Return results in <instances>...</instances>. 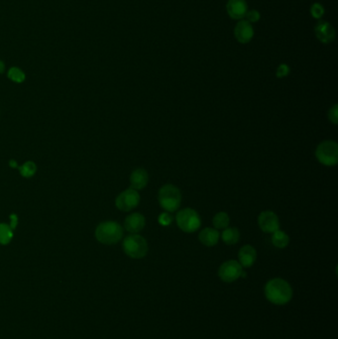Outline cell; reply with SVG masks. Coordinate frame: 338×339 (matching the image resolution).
I'll use <instances>...</instances> for the list:
<instances>
[{"instance_id": "1", "label": "cell", "mask_w": 338, "mask_h": 339, "mask_svg": "<svg viewBox=\"0 0 338 339\" xmlns=\"http://www.w3.org/2000/svg\"><path fill=\"white\" fill-rule=\"evenodd\" d=\"M266 299L277 306H283L290 302L292 298V290L290 284L280 278L270 280L265 286Z\"/></svg>"}, {"instance_id": "2", "label": "cell", "mask_w": 338, "mask_h": 339, "mask_svg": "<svg viewBox=\"0 0 338 339\" xmlns=\"http://www.w3.org/2000/svg\"><path fill=\"white\" fill-rule=\"evenodd\" d=\"M123 236V229L115 221L101 222L96 229V237L102 244L112 245L120 241Z\"/></svg>"}, {"instance_id": "3", "label": "cell", "mask_w": 338, "mask_h": 339, "mask_svg": "<svg viewBox=\"0 0 338 339\" xmlns=\"http://www.w3.org/2000/svg\"><path fill=\"white\" fill-rule=\"evenodd\" d=\"M123 250L130 258H144L148 253V244L144 237L138 234L128 235L123 241Z\"/></svg>"}, {"instance_id": "4", "label": "cell", "mask_w": 338, "mask_h": 339, "mask_svg": "<svg viewBox=\"0 0 338 339\" xmlns=\"http://www.w3.org/2000/svg\"><path fill=\"white\" fill-rule=\"evenodd\" d=\"M181 192L173 185H166L159 191V202L169 212L176 211L181 206Z\"/></svg>"}, {"instance_id": "5", "label": "cell", "mask_w": 338, "mask_h": 339, "mask_svg": "<svg viewBox=\"0 0 338 339\" xmlns=\"http://www.w3.org/2000/svg\"><path fill=\"white\" fill-rule=\"evenodd\" d=\"M316 156L324 166H335L338 162V145L334 141H324L318 146Z\"/></svg>"}, {"instance_id": "6", "label": "cell", "mask_w": 338, "mask_h": 339, "mask_svg": "<svg viewBox=\"0 0 338 339\" xmlns=\"http://www.w3.org/2000/svg\"><path fill=\"white\" fill-rule=\"evenodd\" d=\"M176 219L178 228L187 233H193L200 226L199 215L192 209H185L177 212Z\"/></svg>"}, {"instance_id": "7", "label": "cell", "mask_w": 338, "mask_h": 339, "mask_svg": "<svg viewBox=\"0 0 338 339\" xmlns=\"http://www.w3.org/2000/svg\"><path fill=\"white\" fill-rule=\"evenodd\" d=\"M242 272L243 270L239 262L235 260H229L220 266L218 270V276L223 282L232 283L241 277Z\"/></svg>"}, {"instance_id": "8", "label": "cell", "mask_w": 338, "mask_h": 339, "mask_svg": "<svg viewBox=\"0 0 338 339\" xmlns=\"http://www.w3.org/2000/svg\"><path fill=\"white\" fill-rule=\"evenodd\" d=\"M140 202V195L137 191L128 189L119 194L115 200V205L118 210L130 211L135 209Z\"/></svg>"}, {"instance_id": "9", "label": "cell", "mask_w": 338, "mask_h": 339, "mask_svg": "<svg viewBox=\"0 0 338 339\" xmlns=\"http://www.w3.org/2000/svg\"><path fill=\"white\" fill-rule=\"evenodd\" d=\"M258 224L260 228L267 233H274L280 227V222L277 214L270 211L266 210L261 212V214L258 217Z\"/></svg>"}, {"instance_id": "10", "label": "cell", "mask_w": 338, "mask_h": 339, "mask_svg": "<svg viewBox=\"0 0 338 339\" xmlns=\"http://www.w3.org/2000/svg\"><path fill=\"white\" fill-rule=\"evenodd\" d=\"M314 33L319 41L328 44L335 39V30L332 25L326 21H320L314 27Z\"/></svg>"}, {"instance_id": "11", "label": "cell", "mask_w": 338, "mask_h": 339, "mask_svg": "<svg viewBox=\"0 0 338 339\" xmlns=\"http://www.w3.org/2000/svg\"><path fill=\"white\" fill-rule=\"evenodd\" d=\"M234 36L238 42L242 44H247L253 39L254 29L248 21L241 20L234 28Z\"/></svg>"}, {"instance_id": "12", "label": "cell", "mask_w": 338, "mask_h": 339, "mask_svg": "<svg viewBox=\"0 0 338 339\" xmlns=\"http://www.w3.org/2000/svg\"><path fill=\"white\" fill-rule=\"evenodd\" d=\"M247 8L248 6L246 0H228L226 4L228 15L236 20H240L245 17Z\"/></svg>"}, {"instance_id": "13", "label": "cell", "mask_w": 338, "mask_h": 339, "mask_svg": "<svg viewBox=\"0 0 338 339\" xmlns=\"http://www.w3.org/2000/svg\"><path fill=\"white\" fill-rule=\"evenodd\" d=\"M145 226V217L141 213H132L126 217L124 227L130 233L140 232Z\"/></svg>"}, {"instance_id": "14", "label": "cell", "mask_w": 338, "mask_h": 339, "mask_svg": "<svg viewBox=\"0 0 338 339\" xmlns=\"http://www.w3.org/2000/svg\"><path fill=\"white\" fill-rule=\"evenodd\" d=\"M238 258H239V264L244 268H249L253 266L257 259V252L255 248L251 245H245L243 246L239 253H238Z\"/></svg>"}, {"instance_id": "15", "label": "cell", "mask_w": 338, "mask_h": 339, "mask_svg": "<svg viewBox=\"0 0 338 339\" xmlns=\"http://www.w3.org/2000/svg\"><path fill=\"white\" fill-rule=\"evenodd\" d=\"M149 180L148 173L144 169H136L130 176L131 189L138 191L144 189Z\"/></svg>"}, {"instance_id": "16", "label": "cell", "mask_w": 338, "mask_h": 339, "mask_svg": "<svg viewBox=\"0 0 338 339\" xmlns=\"http://www.w3.org/2000/svg\"><path fill=\"white\" fill-rule=\"evenodd\" d=\"M199 241L202 243L204 245L208 246V247H211L216 245L218 242L219 239V233L216 229L214 228H210V227H207L204 230L200 231L199 235H198Z\"/></svg>"}, {"instance_id": "17", "label": "cell", "mask_w": 338, "mask_h": 339, "mask_svg": "<svg viewBox=\"0 0 338 339\" xmlns=\"http://www.w3.org/2000/svg\"><path fill=\"white\" fill-rule=\"evenodd\" d=\"M240 232L235 227H227L222 232V240L227 245H233L239 241Z\"/></svg>"}, {"instance_id": "18", "label": "cell", "mask_w": 338, "mask_h": 339, "mask_svg": "<svg viewBox=\"0 0 338 339\" xmlns=\"http://www.w3.org/2000/svg\"><path fill=\"white\" fill-rule=\"evenodd\" d=\"M272 243L277 248L283 249L286 248L290 243V237L286 234L285 231L278 229L272 234Z\"/></svg>"}, {"instance_id": "19", "label": "cell", "mask_w": 338, "mask_h": 339, "mask_svg": "<svg viewBox=\"0 0 338 339\" xmlns=\"http://www.w3.org/2000/svg\"><path fill=\"white\" fill-rule=\"evenodd\" d=\"M13 238V230L6 223H0V244L6 245Z\"/></svg>"}, {"instance_id": "20", "label": "cell", "mask_w": 338, "mask_h": 339, "mask_svg": "<svg viewBox=\"0 0 338 339\" xmlns=\"http://www.w3.org/2000/svg\"><path fill=\"white\" fill-rule=\"evenodd\" d=\"M212 223L216 229H226L229 225V216L226 212H218L213 217Z\"/></svg>"}, {"instance_id": "21", "label": "cell", "mask_w": 338, "mask_h": 339, "mask_svg": "<svg viewBox=\"0 0 338 339\" xmlns=\"http://www.w3.org/2000/svg\"><path fill=\"white\" fill-rule=\"evenodd\" d=\"M20 174L24 177V178H31L32 176L35 175L36 171H37V167L36 165L31 161L26 162L24 165H22L21 167H18Z\"/></svg>"}, {"instance_id": "22", "label": "cell", "mask_w": 338, "mask_h": 339, "mask_svg": "<svg viewBox=\"0 0 338 339\" xmlns=\"http://www.w3.org/2000/svg\"><path fill=\"white\" fill-rule=\"evenodd\" d=\"M8 78L15 82H22L25 80V75L20 69L11 67L8 72Z\"/></svg>"}, {"instance_id": "23", "label": "cell", "mask_w": 338, "mask_h": 339, "mask_svg": "<svg viewBox=\"0 0 338 339\" xmlns=\"http://www.w3.org/2000/svg\"><path fill=\"white\" fill-rule=\"evenodd\" d=\"M310 14H311V16L317 18V19L322 18L324 14V8L322 4H320V3L312 4L311 8H310Z\"/></svg>"}, {"instance_id": "24", "label": "cell", "mask_w": 338, "mask_h": 339, "mask_svg": "<svg viewBox=\"0 0 338 339\" xmlns=\"http://www.w3.org/2000/svg\"><path fill=\"white\" fill-rule=\"evenodd\" d=\"M245 17H246V21H248L249 23H255L260 20L261 15L257 10H250V11L246 12Z\"/></svg>"}, {"instance_id": "25", "label": "cell", "mask_w": 338, "mask_h": 339, "mask_svg": "<svg viewBox=\"0 0 338 339\" xmlns=\"http://www.w3.org/2000/svg\"><path fill=\"white\" fill-rule=\"evenodd\" d=\"M173 221V217L168 212H163L159 216V223L163 226H168Z\"/></svg>"}, {"instance_id": "26", "label": "cell", "mask_w": 338, "mask_h": 339, "mask_svg": "<svg viewBox=\"0 0 338 339\" xmlns=\"http://www.w3.org/2000/svg\"><path fill=\"white\" fill-rule=\"evenodd\" d=\"M290 73V67L286 64H282L279 65L278 70H277V77L278 78H285L289 75Z\"/></svg>"}, {"instance_id": "27", "label": "cell", "mask_w": 338, "mask_h": 339, "mask_svg": "<svg viewBox=\"0 0 338 339\" xmlns=\"http://www.w3.org/2000/svg\"><path fill=\"white\" fill-rule=\"evenodd\" d=\"M328 118L329 120L333 123V124H337L338 123V105L335 104L333 105L332 108H330L329 112H328Z\"/></svg>"}, {"instance_id": "28", "label": "cell", "mask_w": 338, "mask_h": 339, "mask_svg": "<svg viewBox=\"0 0 338 339\" xmlns=\"http://www.w3.org/2000/svg\"><path fill=\"white\" fill-rule=\"evenodd\" d=\"M10 219H11V223H10V227L12 230H14L16 228L17 223H18V217L16 214H11L10 215Z\"/></svg>"}, {"instance_id": "29", "label": "cell", "mask_w": 338, "mask_h": 339, "mask_svg": "<svg viewBox=\"0 0 338 339\" xmlns=\"http://www.w3.org/2000/svg\"><path fill=\"white\" fill-rule=\"evenodd\" d=\"M4 70H5V65L2 61H0V74H2L4 72Z\"/></svg>"}, {"instance_id": "30", "label": "cell", "mask_w": 338, "mask_h": 339, "mask_svg": "<svg viewBox=\"0 0 338 339\" xmlns=\"http://www.w3.org/2000/svg\"><path fill=\"white\" fill-rule=\"evenodd\" d=\"M9 165H10L12 168H18V165H17L16 162L14 161V160H11V161L9 162Z\"/></svg>"}]
</instances>
